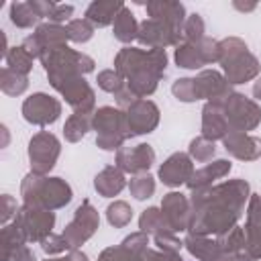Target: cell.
Masks as SVG:
<instances>
[{"label":"cell","instance_id":"3","mask_svg":"<svg viewBox=\"0 0 261 261\" xmlns=\"http://www.w3.org/2000/svg\"><path fill=\"white\" fill-rule=\"evenodd\" d=\"M167 67V53L165 49H137V47H124L114 57V69L124 77L130 80L137 73L149 71L159 77L165 75Z\"/></svg>","mask_w":261,"mask_h":261},{"label":"cell","instance_id":"60","mask_svg":"<svg viewBox=\"0 0 261 261\" xmlns=\"http://www.w3.org/2000/svg\"><path fill=\"white\" fill-rule=\"evenodd\" d=\"M253 96L257 98V100H261V75L255 80V84H253Z\"/></svg>","mask_w":261,"mask_h":261},{"label":"cell","instance_id":"28","mask_svg":"<svg viewBox=\"0 0 261 261\" xmlns=\"http://www.w3.org/2000/svg\"><path fill=\"white\" fill-rule=\"evenodd\" d=\"M27 243V234L16 220L12 224H4L0 232V261H12V253Z\"/></svg>","mask_w":261,"mask_h":261},{"label":"cell","instance_id":"12","mask_svg":"<svg viewBox=\"0 0 261 261\" xmlns=\"http://www.w3.org/2000/svg\"><path fill=\"white\" fill-rule=\"evenodd\" d=\"M67 31L61 24L55 22H43L35 29L33 35H29L22 41V47L33 55V59H41V55L45 51L57 49V47H65L67 43Z\"/></svg>","mask_w":261,"mask_h":261},{"label":"cell","instance_id":"61","mask_svg":"<svg viewBox=\"0 0 261 261\" xmlns=\"http://www.w3.org/2000/svg\"><path fill=\"white\" fill-rule=\"evenodd\" d=\"M47 261H65V257H59V259H47Z\"/></svg>","mask_w":261,"mask_h":261},{"label":"cell","instance_id":"16","mask_svg":"<svg viewBox=\"0 0 261 261\" xmlns=\"http://www.w3.org/2000/svg\"><path fill=\"white\" fill-rule=\"evenodd\" d=\"M196 92H198V100H208L210 104H220L226 96L232 94L230 84L226 82V77L216 71V69H202L196 77Z\"/></svg>","mask_w":261,"mask_h":261},{"label":"cell","instance_id":"54","mask_svg":"<svg viewBox=\"0 0 261 261\" xmlns=\"http://www.w3.org/2000/svg\"><path fill=\"white\" fill-rule=\"evenodd\" d=\"M145 261H184L181 257H179V253H165V251H153V249H149L147 253H145Z\"/></svg>","mask_w":261,"mask_h":261},{"label":"cell","instance_id":"49","mask_svg":"<svg viewBox=\"0 0 261 261\" xmlns=\"http://www.w3.org/2000/svg\"><path fill=\"white\" fill-rule=\"evenodd\" d=\"M122 245L128 247L130 251H135V253H139V255L145 257V253L149 251V234L143 232V230L133 232V234H128V237L122 241Z\"/></svg>","mask_w":261,"mask_h":261},{"label":"cell","instance_id":"18","mask_svg":"<svg viewBox=\"0 0 261 261\" xmlns=\"http://www.w3.org/2000/svg\"><path fill=\"white\" fill-rule=\"evenodd\" d=\"M245 255L255 261L261 259V196L251 194L245 222Z\"/></svg>","mask_w":261,"mask_h":261},{"label":"cell","instance_id":"9","mask_svg":"<svg viewBox=\"0 0 261 261\" xmlns=\"http://www.w3.org/2000/svg\"><path fill=\"white\" fill-rule=\"evenodd\" d=\"M59 153H61V145L53 133L41 130V133L33 135V139L29 141L31 171L37 175H47L55 167Z\"/></svg>","mask_w":261,"mask_h":261},{"label":"cell","instance_id":"31","mask_svg":"<svg viewBox=\"0 0 261 261\" xmlns=\"http://www.w3.org/2000/svg\"><path fill=\"white\" fill-rule=\"evenodd\" d=\"M41 16L33 10L29 2H12L10 4V22L18 29H37Z\"/></svg>","mask_w":261,"mask_h":261},{"label":"cell","instance_id":"39","mask_svg":"<svg viewBox=\"0 0 261 261\" xmlns=\"http://www.w3.org/2000/svg\"><path fill=\"white\" fill-rule=\"evenodd\" d=\"M128 192H130V196L135 200H147V198H151L153 192H155V177L149 175V173H141V175L130 177Z\"/></svg>","mask_w":261,"mask_h":261},{"label":"cell","instance_id":"15","mask_svg":"<svg viewBox=\"0 0 261 261\" xmlns=\"http://www.w3.org/2000/svg\"><path fill=\"white\" fill-rule=\"evenodd\" d=\"M126 112V124H128V137L149 135L159 124V108L151 100H137Z\"/></svg>","mask_w":261,"mask_h":261},{"label":"cell","instance_id":"34","mask_svg":"<svg viewBox=\"0 0 261 261\" xmlns=\"http://www.w3.org/2000/svg\"><path fill=\"white\" fill-rule=\"evenodd\" d=\"M159 80H161L159 75L149 73V71H143V73H137V75H133L130 80H126V88H128L139 100H145L147 96H151V94L157 90Z\"/></svg>","mask_w":261,"mask_h":261},{"label":"cell","instance_id":"55","mask_svg":"<svg viewBox=\"0 0 261 261\" xmlns=\"http://www.w3.org/2000/svg\"><path fill=\"white\" fill-rule=\"evenodd\" d=\"M114 98H116V104H118V108H120V110H126V108H130V106H133V104L139 100V98H137V96H135V94H133L128 88L120 90V92H118Z\"/></svg>","mask_w":261,"mask_h":261},{"label":"cell","instance_id":"20","mask_svg":"<svg viewBox=\"0 0 261 261\" xmlns=\"http://www.w3.org/2000/svg\"><path fill=\"white\" fill-rule=\"evenodd\" d=\"M194 161L188 153H173L169 155L161 167H159V179L167 188H179L181 184H188V179L194 173Z\"/></svg>","mask_w":261,"mask_h":261},{"label":"cell","instance_id":"30","mask_svg":"<svg viewBox=\"0 0 261 261\" xmlns=\"http://www.w3.org/2000/svg\"><path fill=\"white\" fill-rule=\"evenodd\" d=\"M92 116L94 114H82V112H73L65 124H63V137L69 143H77L86 137L88 130H92Z\"/></svg>","mask_w":261,"mask_h":261},{"label":"cell","instance_id":"45","mask_svg":"<svg viewBox=\"0 0 261 261\" xmlns=\"http://www.w3.org/2000/svg\"><path fill=\"white\" fill-rule=\"evenodd\" d=\"M171 94L179 102H196L198 100V92H196L194 77H179V80H175L173 86H171Z\"/></svg>","mask_w":261,"mask_h":261},{"label":"cell","instance_id":"50","mask_svg":"<svg viewBox=\"0 0 261 261\" xmlns=\"http://www.w3.org/2000/svg\"><path fill=\"white\" fill-rule=\"evenodd\" d=\"M41 249L47 253V255H57V253H65L69 251L67 247V241L63 239V234H49L47 239L41 241Z\"/></svg>","mask_w":261,"mask_h":261},{"label":"cell","instance_id":"23","mask_svg":"<svg viewBox=\"0 0 261 261\" xmlns=\"http://www.w3.org/2000/svg\"><path fill=\"white\" fill-rule=\"evenodd\" d=\"M228 120L222 112V108L206 102L204 108H202V137L208 139V141H222L226 135H228Z\"/></svg>","mask_w":261,"mask_h":261},{"label":"cell","instance_id":"36","mask_svg":"<svg viewBox=\"0 0 261 261\" xmlns=\"http://www.w3.org/2000/svg\"><path fill=\"white\" fill-rule=\"evenodd\" d=\"M0 88L8 96H20L29 88V75H20L8 67H2L0 71Z\"/></svg>","mask_w":261,"mask_h":261},{"label":"cell","instance_id":"22","mask_svg":"<svg viewBox=\"0 0 261 261\" xmlns=\"http://www.w3.org/2000/svg\"><path fill=\"white\" fill-rule=\"evenodd\" d=\"M145 8H147V14L151 18L169 22L171 27H175L179 31L184 29V22L188 18L184 4L175 2V0H151V2H145Z\"/></svg>","mask_w":261,"mask_h":261},{"label":"cell","instance_id":"25","mask_svg":"<svg viewBox=\"0 0 261 261\" xmlns=\"http://www.w3.org/2000/svg\"><path fill=\"white\" fill-rule=\"evenodd\" d=\"M122 8L124 2L120 0H94L86 8V20H90L94 27H108L114 22Z\"/></svg>","mask_w":261,"mask_h":261},{"label":"cell","instance_id":"4","mask_svg":"<svg viewBox=\"0 0 261 261\" xmlns=\"http://www.w3.org/2000/svg\"><path fill=\"white\" fill-rule=\"evenodd\" d=\"M92 128L96 130V145L104 151H118L128 137L126 112L114 106H102L92 116Z\"/></svg>","mask_w":261,"mask_h":261},{"label":"cell","instance_id":"17","mask_svg":"<svg viewBox=\"0 0 261 261\" xmlns=\"http://www.w3.org/2000/svg\"><path fill=\"white\" fill-rule=\"evenodd\" d=\"M161 212L171 228V232L188 230L190 216H192V204L181 192H169L161 200Z\"/></svg>","mask_w":261,"mask_h":261},{"label":"cell","instance_id":"10","mask_svg":"<svg viewBox=\"0 0 261 261\" xmlns=\"http://www.w3.org/2000/svg\"><path fill=\"white\" fill-rule=\"evenodd\" d=\"M22 118L37 126L53 124L61 114V102L45 92H35L22 102Z\"/></svg>","mask_w":261,"mask_h":261},{"label":"cell","instance_id":"2","mask_svg":"<svg viewBox=\"0 0 261 261\" xmlns=\"http://www.w3.org/2000/svg\"><path fill=\"white\" fill-rule=\"evenodd\" d=\"M20 196H22V206L53 212L67 206L73 198V192L69 184L61 177H47L31 171L20 184Z\"/></svg>","mask_w":261,"mask_h":261},{"label":"cell","instance_id":"21","mask_svg":"<svg viewBox=\"0 0 261 261\" xmlns=\"http://www.w3.org/2000/svg\"><path fill=\"white\" fill-rule=\"evenodd\" d=\"M222 145L228 155L241 161H255L261 157V139L249 133L228 130V135L222 139Z\"/></svg>","mask_w":261,"mask_h":261},{"label":"cell","instance_id":"46","mask_svg":"<svg viewBox=\"0 0 261 261\" xmlns=\"http://www.w3.org/2000/svg\"><path fill=\"white\" fill-rule=\"evenodd\" d=\"M218 49H220L218 63H222V61H228V59L241 55L243 51H247V43L243 39H239V37H226V39L218 41Z\"/></svg>","mask_w":261,"mask_h":261},{"label":"cell","instance_id":"53","mask_svg":"<svg viewBox=\"0 0 261 261\" xmlns=\"http://www.w3.org/2000/svg\"><path fill=\"white\" fill-rule=\"evenodd\" d=\"M29 4L33 6V10H35L41 18H49L57 2H49V0H29Z\"/></svg>","mask_w":261,"mask_h":261},{"label":"cell","instance_id":"43","mask_svg":"<svg viewBox=\"0 0 261 261\" xmlns=\"http://www.w3.org/2000/svg\"><path fill=\"white\" fill-rule=\"evenodd\" d=\"M96 82H98V88H100V90H104V92H108V94H114V96H116L120 90L126 88V80H124L116 69H104V71H100L98 77H96Z\"/></svg>","mask_w":261,"mask_h":261},{"label":"cell","instance_id":"48","mask_svg":"<svg viewBox=\"0 0 261 261\" xmlns=\"http://www.w3.org/2000/svg\"><path fill=\"white\" fill-rule=\"evenodd\" d=\"M196 47H198V51H200V55H202V59H204L206 65L220 59V49H218V41L216 39L204 37V39H200L196 43Z\"/></svg>","mask_w":261,"mask_h":261},{"label":"cell","instance_id":"1","mask_svg":"<svg viewBox=\"0 0 261 261\" xmlns=\"http://www.w3.org/2000/svg\"><path fill=\"white\" fill-rule=\"evenodd\" d=\"M249 198L251 188L241 177L192 192V216L188 232L202 237L224 234L226 230L237 226Z\"/></svg>","mask_w":261,"mask_h":261},{"label":"cell","instance_id":"52","mask_svg":"<svg viewBox=\"0 0 261 261\" xmlns=\"http://www.w3.org/2000/svg\"><path fill=\"white\" fill-rule=\"evenodd\" d=\"M2 224H8V220L12 218V216H16L18 214V204H16V200L10 196V194H2Z\"/></svg>","mask_w":261,"mask_h":261},{"label":"cell","instance_id":"24","mask_svg":"<svg viewBox=\"0 0 261 261\" xmlns=\"http://www.w3.org/2000/svg\"><path fill=\"white\" fill-rule=\"evenodd\" d=\"M230 161H226V159H216V161H212V163H206L204 167H200V169H196L194 173H192V177L188 179V188L192 190V192H196V190H202V188H210L216 179H220V177H224V175H228L230 173Z\"/></svg>","mask_w":261,"mask_h":261},{"label":"cell","instance_id":"57","mask_svg":"<svg viewBox=\"0 0 261 261\" xmlns=\"http://www.w3.org/2000/svg\"><path fill=\"white\" fill-rule=\"evenodd\" d=\"M216 261H251L245 253H222Z\"/></svg>","mask_w":261,"mask_h":261},{"label":"cell","instance_id":"5","mask_svg":"<svg viewBox=\"0 0 261 261\" xmlns=\"http://www.w3.org/2000/svg\"><path fill=\"white\" fill-rule=\"evenodd\" d=\"M41 63L47 71L49 82L69 77V75H86V73L94 71V65H96L90 55L80 53L75 49H69L67 45L45 51L41 55Z\"/></svg>","mask_w":261,"mask_h":261},{"label":"cell","instance_id":"41","mask_svg":"<svg viewBox=\"0 0 261 261\" xmlns=\"http://www.w3.org/2000/svg\"><path fill=\"white\" fill-rule=\"evenodd\" d=\"M67 31V39L73 43H88L94 35V24L86 18H73L65 24Z\"/></svg>","mask_w":261,"mask_h":261},{"label":"cell","instance_id":"26","mask_svg":"<svg viewBox=\"0 0 261 261\" xmlns=\"http://www.w3.org/2000/svg\"><path fill=\"white\" fill-rule=\"evenodd\" d=\"M126 186L124 173L116 167V165H108L104 167L96 177H94V188L102 198H114L118 196Z\"/></svg>","mask_w":261,"mask_h":261},{"label":"cell","instance_id":"19","mask_svg":"<svg viewBox=\"0 0 261 261\" xmlns=\"http://www.w3.org/2000/svg\"><path fill=\"white\" fill-rule=\"evenodd\" d=\"M222 69H224V77L230 86H237V84H245V82H251L255 77H259V71H261V63L259 59L247 49L243 51L241 55L228 59V61H222L220 63Z\"/></svg>","mask_w":261,"mask_h":261},{"label":"cell","instance_id":"33","mask_svg":"<svg viewBox=\"0 0 261 261\" xmlns=\"http://www.w3.org/2000/svg\"><path fill=\"white\" fill-rule=\"evenodd\" d=\"M139 228L143 232H147V234H157V232H167V230L171 232L161 208H155V206L143 210V214L139 218Z\"/></svg>","mask_w":261,"mask_h":261},{"label":"cell","instance_id":"13","mask_svg":"<svg viewBox=\"0 0 261 261\" xmlns=\"http://www.w3.org/2000/svg\"><path fill=\"white\" fill-rule=\"evenodd\" d=\"M14 220L24 230L29 243H41L43 239H47L51 234L53 224H55V214L51 210L22 206L18 210V214L14 216Z\"/></svg>","mask_w":261,"mask_h":261},{"label":"cell","instance_id":"44","mask_svg":"<svg viewBox=\"0 0 261 261\" xmlns=\"http://www.w3.org/2000/svg\"><path fill=\"white\" fill-rule=\"evenodd\" d=\"M98 261H145V257L139 255V253H135V251H130L128 247H124V245L120 243L118 247H108V249H104V251L100 253Z\"/></svg>","mask_w":261,"mask_h":261},{"label":"cell","instance_id":"59","mask_svg":"<svg viewBox=\"0 0 261 261\" xmlns=\"http://www.w3.org/2000/svg\"><path fill=\"white\" fill-rule=\"evenodd\" d=\"M65 261H88V257H86V253H82L80 249H75V251H69L65 255Z\"/></svg>","mask_w":261,"mask_h":261},{"label":"cell","instance_id":"42","mask_svg":"<svg viewBox=\"0 0 261 261\" xmlns=\"http://www.w3.org/2000/svg\"><path fill=\"white\" fill-rule=\"evenodd\" d=\"M204 31H206V24H204V18L200 16V14H190L188 18H186V22H184V29H181V37H184V43H198L200 39H204L206 35H204Z\"/></svg>","mask_w":261,"mask_h":261},{"label":"cell","instance_id":"56","mask_svg":"<svg viewBox=\"0 0 261 261\" xmlns=\"http://www.w3.org/2000/svg\"><path fill=\"white\" fill-rule=\"evenodd\" d=\"M12 261H37V259H35V253L27 245H22L12 253Z\"/></svg>","mask_w":261,"mask_h":261},{"label":"cell","instance_id":"11","mask_svg":"<svg viewBox=\"0 0 261 261\" xmlns=\"http://www.w3.org/2000/svg\"><path fill=\"white\" fill-rule=\"evenodd\" d=\"M181 31L171 27L169 22L157 20V18H147L139 22V35L137 41L147 47V49H165L169 45H179L181 41Z\"/></svg>","mask_w":261,"mask_h":261},{"label":"cell","instance_id":"7","mask_svg":"<svg viewBox=\"0 0 261 261\" xmlns=\"http://www.w3.org/2000/svg\"><path fill=\"white\" fill-rule=\"evenodd\" d=\"M100 226V216H98V210L90 204V200H84L75 212H73V218L71 222L63 228V239L67 241V247L69 251H75L80 249L90 237H94V232L98 230Z\"/></svg>","mask_w":261,"mask_h":261},{"label":"cell","instance_id":"8","mask_svg":"<svg viewBox=\"0 0 261 261\" xmlns=\"http://www.w3.org/2000/svg\"><path fill=\"white\" fill-rule=\"evenodd\" d=\"M63 98L65 102L73 108V112H82V114H94V106H96V94L92 90V86L84 80V75H69V77H61V80H53L49 82Z\"/></svg>","mask_w":261,"mask_h":261},{"label":"cell","instance_id":"29","mask_svg":"<svg viewBox=\"0 0 261 261\" xmlns=\"http://www.w3.org/2000/svg\"><path fill=\"white\" fill-rule=\"evenodd\" d=\"M112 33H114V39H116V41L126 43V45L137 39V35H139V22H137L135 14H133L126 6H124V8L118 12V16L114 18V22H112Z\"/></svg>","mask_w":261,"mask_h":261},{"label":"cell","instance_id":"32","mask_svg":"<svg viewBox=\"0 0 261 261\" xmlns=\"http://www.w3.org/2000/svg\"><path fill=\"white\" fill-rule=\"evenodd\" d=\"M173 59H175L177 67H184V69H202L206 65L194 43H179L175 47Z\"/></svg>","mask_w":261,"mask_h":261},{"label":"cell","instance_id":"6","mask_svg":"<svg viewBox=\"0 0 261 261\" xmlns=\"http://www.w3.org/2000/svg\"><path fill=\"white\" fill-rule=\"evenodd\" d=\"M218 108H222L230 130L249 133V130H255L261 122V108L257 106V102L249 100L245 94L232 92L218 104Z\"/></svg>","mask_w":261,"mask_h":261},{"label":"cell","instance_id":"40","mask_svg":"<svg viewBox=\"0 0 261 261\" xmlns=\"http://www.w3.org/2000/svg\"><path fill=\"white\" fill-rule=\"evenodd\" d=\"M133 218V208L124 202V200H116L106 208V220L114 226V228H122L130 222Z\"/></svg>","mask_w":261,"mask_h":261},{"label":"cell","instance_id":"47","mask_svg":"<svg viewBox=\"0 0 261 261\" xmlns=\"http://www.w3.org/2000/svg\"><path fill=\"white\" fill-rule=\"evenodd\" d=\"M153 243L159 251H165V253H179L184 247V241H179L175 237V232H169V230L153 234Z\"/></svg>","mask_w":261,"mask_h":261},{"label":"cell","instance_id":"51","mask_svg":"<svg viewBox=\"0 0 261 261\" xmlns=\"http://www.w3.org/2000/svg\"><path fill=\"white\" fill-rule=\"evenodd\" d=\"M71 14H73V6H71V4H55L53 12H51V16H49V22H55V24L69 22V20H73Z\"/></svg>","mask_w":261,"mask_h":261},{"label":"cell","instance_id":"38","mask_svg":"<svg viewBox=\"0 0 261 261\" xmlns=\"http://www.w3.org/2000/svg\"><path fill=\"white\" fill-rule=\"evenodd\" d=\"M216 241L222 253H241V249H245V228L237 224L224 234H220Z\"/></svg>","mask_w":261,"mask_h":261},{"label":"cell","instance_id":"37","mask_svg":"<svg viewBox=\"0 0 261 261\" xmlns=\"http://www.w3.org/2000/svg\"><path fill=\"white\" fill-rule=\"evenodd\" d=\"M188 155L192 157V161H198V163H210L216 155V147L212 141L204 139L202 135L192 139L190 141V147H188Z\"/></svg>","mask_w":261,"mask_h":261},{"label":"cell","instance_id":"27","mask_svg":"<svg viewBox=\"0 0 261 261\" xmlns=\"http://www.w3.org/2000/svg\"><path fill=\"white\" fill-rule=\"evenodd\" d=\"M184 247L198 261H216L222 255L218 241H212V239L202 237V234H190L188 232V237L184 239Z\"/></svg>","mask_w":261,"mask_h":261},{"label":"cell","instance_id":"58","mask_svg":"<svg viewBox=\"0 0 261 261\" xmlns=\"http://www.w3.org/2000/svg\"><path fill=\"white\" fill-rule=\"evenodd\" d=\"M232 6H234L237 10H241V12H251V10L257 8V2H239V0H234Z\"/></svg>","mask_w":261,"mask_h":261},{"label":"cell","instance_id":"14","mask_svg":"<svg viewBox=\"0 0 261 261\" xmlns=\"http://www.w3.org/2000/svg\"><path fill=\"white\" fill-rule=\"evenodd\" d=\"M155 163V151L151 145L147 143H139L135 147H120L116 151V167L122 173H130V175H141V173H149L151 165Z\"/></svg>","mask_w":261,"mask_h":261},{"label":"cell","instance_id":"35","mask_svg":"<svg viewBox=\"0 0 261 261\" xmlns=\"http://www.w3.org/2000/svg\"><path fill=\"white\" fill-rule=\"evenodd\" d=\"M4 61H6L4 67L12 69V71H16V73H20V75H29L31 69H33V55H31L22 45L8 49V53L4 55Z\"/></svg>","mask_w":261,"mask_h":261}]
</instances>
